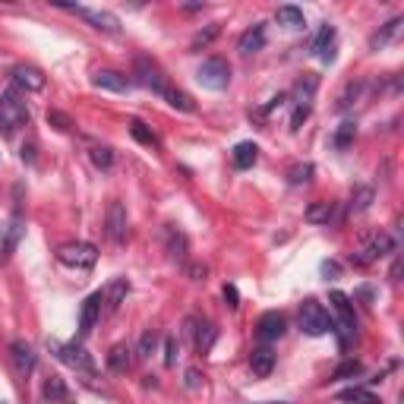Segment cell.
<instances>
[{"label": "cell", "instance_id": "obj_1", "mask_svg": "<svg viewBox=\"0 0 404 404\" xmlns=\"http://www.w3.org/2000/svg\"><path fill=\"white\" fill-rule=\"evenodd\" d=\"M48 351H51L63 367L79 370V373H95V360L89 357V351H85L83 345H76V341H67V345H63L57 338H48Z\"/></svg>", "mask_w": 404, "mask_h": 404}, {"label": "cell", "instance_id": "obj_2", "mask_svg": "<svg viewBox=\"0 0 404 404\" xmlns=\"http://www.w3.org/2000/svg\"><path fill=\"white\" fill-rule=\"evenodd\" d=\"M389 253H395V240H392V234L379 231V234H370V237L354 250L351 262L363 269V265H373V262H379L382 256H389Z\"/></svg>", "mask_w": 404, "mask_h": 404}, {"label": "cell", "instance_id": "obj_3", "mask_svg": "<svg viewBox=\"0 0 404 404\" xmlns=\"http://www.w3.org/2000/svg\"><path fill=\"white\" fill-rule=\"evenodd\" d=\"M300 329H303V335L319 338L335 329V322H332V316L325 313V307L319 300H303V307H300Z\"/></svg>", "mask_w": 404, "mask_h": 404}, {"label": "cell", "instance_id": "obj_4", "mask_svg": "<svg viewBox=\"0 0 404 404\" xmlns=\"http://www.w3.org/2000/svg\"><path fill=\"white\" fill-rule=\"evenodd\" d=\"M196 83L209 92H225L228 83H231V67H228V60H221V57L202 60V67L196 70Z\"/></svg>", "mask_w": 404, "mask_h": 404}, {"label": "cell", "instance_id": "obj_5", "mask_svg": "<svg viewBox=\"0 0 404 404\" xmlns=\"http://www.w3.org/2000/svg\"><path fill=\"white\" fill-rule=\"evenodd\" d=\"M29 123V108L16 98V92H3L0 95V133L10 136L13 130Z\"/></svg>", "mask_w": 404, "mask_h": 404}, {"label": "cell", "instance_id": "obj_6", "mask_svg": "<svg viewBox=\"0 0 404 404\" xmlns=\"http://www.w3.org/2000/svg\"><path fill=\"white\" fill-rule=\"evenodd\" d=\"M136 83L143 85V89L155 92V95H165V92L171 89V85H168L165 70L158 67L155 60H149V57H139V60H136Z\"/></svg>", "mask_w": 404, "mask_h": 404}, {"label": "cell", "instance_id": "obj_7", "mask_svg": "<svg viewBox=\"0 0 404 404\" xmlns=\"http://www.w3.org/2000/svg\"><path fill=\"white\" fill-rule=\"evenodd\" d=\"M57 259L70 269H92L98 262V250L92 243H83V240H76V243H67V247L57 250Z\"/></svg>", "mask_w": 404, "mask_h": 404}, {"label": "cell", "instance_id": "obj_8", "mask_svg": "<svg viewBox=\"0 0 404 404\" xmlns=\"http://www.w3.org/2000/svg\"><path fill=\"white\" fill-rule=\"evenodd\" d=\"M60 10H70V13L83 16L85 23L98 32H108V35H120V19L111 13V10H92V7H67V3H60Z\"/></svg>", "mask_w": 404, "mask_h": 404}, {"label": "cell", "instance_id": "obj_9", "mask_svg": "<svg viewBox=\"0 0 404 404\" xmlns=\"http://www.w3.org/2000/svg\"><path fill=\"white\" fill-rule=\"evenodd\" d=\"M329 300H332V307H335V313H338V322H341V345H347V338H351L354 329H357L351 297H347V294H341V291H332Z\"/></svg>", "mask_w": 404, "mask_h": 404}, {"label": "cell", "instance_id": "obj_10", "mask_svg": "<svg viewBox=\"0 0 404 404\" xmlns=\"http://www.w3.org/2000/svg\"><path fill=\"white\" fill-rule=\"evenodd\" d=\"M23 234H26V218H23V212H13L7 225L0 228V256H13V250L19 247Z\"/></svg>", "mask_w": 404, "mask_h": 404}, {"label": "cell", "instance_id": "obj_11", "mask_svg": "<svg viewBox=\"0 0 404 404\" xmlns=\"http://www.w3.org/2000/svg\"><path fill=\"white\" fill-rule=\"evenodd\" d=\"M127 209H123V202L114 199L111 205H108V218H105V234L114 240V243H123L127 240Z\"/></svg>", "mask_w": 404, "mask_h": 404}, {"label": "cell", "instance_id": "obj_12", "mask_svg": "<svg viewBox=\"0 0 404 404\" xmlns=\"http://www.w3.org/2000/svg\"><path fill=\"white\" fill-rule=\"evenodd\" d=\"M10 363H13V373L19 376V379H26V376L35 370V351H32L29 341L16 338L13 345H10Z\"/></svg>", "mask_w": 404, "mask_h": 404}, {"label": "cell", "instance_id": "obj_13", "mask_svg": "<svg viewBox=\"0 0 404 404\" xmlns=\"http://www.w3.org/2000/svg\"><path fill=\"white\" fill-rule=\"evenodd\" d=\"M285 332H287V319L281 313H275V310H272V313H262L259 322H256V335H259V341H265V345H269V341H278Z\"/></svg>", "mask_w": 404, "mask_h": 404}, {"label": "cell", "instance_id": "obj_14", "mask_svg": "<svg viewBox=\"0 0 404 404\" xmlns=\"http://www.w3.org/2000/svg\"><path fill=\"white\" fill-rule=\"evenodd\" d=\"M127 294H130L127 278H111L108 287L101 291V307H105V313H117V310L127 303Z\"/></svg>", "mask_w": 404, "mask_h": 404}, {"label": "cell", "instance_id": "obj_15", "mask_svg": "<svg viewBox=\"0 0 404 404\" xmlns=\"http://www.w3.org/2000/svg\"><path fill=\"white\" fill-rule=\"evenodd\" d=\"M101 313H105V307H101V291L89 294L83 310H79V338H85L92 329H95V322L101 319Z\"/></svg>", "mask_w": 404, "mask_h": 404}, {"label": "cell", "instance_id": "obj_16", "mask_svg": "<svg viewBox=\"0 0 404 404\" xmlns=\"http://www.w3.org/2000/svg\"><path fill=\"white\" fill-rule=\"evenodd\" d=\"M13 83L19 85V89H26V92H41L45 89V73L38 67H29V63H19V67L13 70Z\"/></svg>", "mask_w": 404, "mask_h": 404}, {"label": "cell", "instance_id": "obj_17", "mask_svg": "<svg viewBox=\"0 0 404 404\" xmlns=\"http://www.w3.org/2000/svg\"><path fill=\"white\" fill-rule=\"evenodd\" d=\"M92 85L95 89H105V92H130V76L117 73V70H98L95 76H92Z\"/></svg>", "mask_w": 404, "mask_h": 404}, {"label": "cell", "instance_id": "obj_18", "mask_svg": "<svg viewBox=\"0 0 404 404\" xmlns=\"http://www.w3.org/2000/svg\"><path fill=\"white\" fill-rule=\"evenodd\" d=\"M313 54L322 63H332V60H335V26L325 23L319 29V35H316V41H313Z\"/></svg>", "mask_w": 404, "mask_h": 404}, {"label": "cell", "instance_id": "obj_19", "mask_svg": "<svg viewBox=\"0 0 404 404\" xmlns=\"http://www.w3.org/2000/svg\"><path fill=\"white\" fill-rule=\"evenodd\" d=\"M262 48H265V26H262V23H256L253 29H247L243 35H240L237 51L243 54V57H250V54H259Z\"/></svg>", "mask_w": 404, "mask_h": 404}, {"label": "cell", "instance_id": "obj_20", "mask_svg": "<svg viewBox=\"0 0 404 404\" xmlns=\"http://www.w3.org/2000/svg\"><path fill=\"white\" fill-rule=\"evenodd\" d=\"M165 243H168V256H171L174 262H183L187 259V234L183 231H177V228L174 225H168L165 228Z\"/></svg>", "mask_w": 404, "mask_h": 404}, {"label": "cell", "instance_id": "obj_21", "mask_svg": "<svg viewBox=\"0 0 404 404\" xmlns=\"http://www.w3.org/2000/svg\"><path fill=\"white\" fill-rule=\"evenodd\" d=\"M401 26H404V19H401V16L389 19V23L382 26V29L376 32L373 38H370V51H382V48L389 45V41H395V38H398V32H401Z\"/></svg>", "mask_w": 404, "mask_h": 404}, {"label": "cell", "instance_id": "obj_22", "mask_svg": "<svg viewBox=\"0 0 404 404\" xmlns=\"http://www.w3.org/2000/svg\"><path fill=\"white\" fill-rule=\"evenodd\" d=\"M215 338H218V329L212 325V322H193V345H196V351L199 354L212 351Z\"/></svg>", "mask_w": 404, "mask_h": 404}, {"label": "cell", "instance_id": "obj_23", "mask_svg": "<svg viewBox=\"0 0 404 404\" xmlns=\"http://www.w3.org/2000/svg\"><path fill=\"white\" fill-rule=\"evenodd\" d=\"M316 89H319V76L316 73H303L297 79V85H294V101L297 105H310L316 95Z\"/></svg>", "mask_w": 404, "mask_h": 404}, {"label": "cell", "instance_id": "obj_24", "mask_svg": "<svg viewBox=\"0 0 404 404\" xmlns=\"http://www.w3.org/2000/svg\"><path fill=\"white\" fill-rule=\"evenodd\" d=\"M256 158H259V145H256V143H237V145H234V152H231L234 168H240V171L253 168Z\"/></svg>", "mask_w": 404, "mask_h": 404}, {"label": "cell", "instance_id": "obj_25", "mask_svg": "<svg viewBox=\"0 0 404 404\" xmlns=\"http://www.w3.org/2000/svg\"><path fill=\"white\" fill-rule=\"evenodd\" d=\"M250 367H253V373L259 376V379H265V376L275 370V354H272L269 347H256V351L250 354Z\"/></svg>", "mask_w": 404, "mask_h": 404}, {"label": "cell", "instance_id": "obj_26", "mask_svg": "<svg viewBox=\"0 0 404 404\" xmlns=\"http://www.w3.org/2000/svg\"><path fill=\"white\" fill-rule=\"evenodd\" d=\"M130 347L127 345H114L111 351H108V370L111 373H127L130 367H133V357H130Z\"/></svg>", "mask_w": 404, "mask_h": 404}, {"label": "cell", "instance_id": "obj_27", "mask_svg": "<svg viewBox=\"0 0 404 404\" xmlns=\"http://www.w3.org/2000/svg\"><path fill=\"white\" fill-rule=\"evenodd\" d=\"M275 19H278V26H285V29H291V32H297V29H303L307 26V19H303V10H297V7H278L275 10Z\"/></svg>", "mask_w": 404, "mask_h": 404}, {"label": "cell", "instance_id": "obj_28", "mask_svg": "<svg viewBox=\"0 0 404 404\" xmlns=\"http://www.w3.org/2000/svg\"><path fill=\"white\" fill-rule=\"evenodd\" d=\"M303 218H307L310 225H329L332 218H335V205L332 202H313Z\"/></svg>", "mask_w": 404, "mask_h": 404}, {"label": "cell", "instance_id": "obj_29", "mask_svg": "<svg viewBox=\"0 0 404 404\" xmlns=\"http://www.w3.org/2000/svg\"><path fill=\"white\" fill-rule=\"evenodd\" d=\"M45 401L48 404H67V385L60 376H48L45 382Z\"/></svg>", "mask_w": 404, "mask_h": 404}, {"label": "cell", "instance_id": "obj_30", "mask_svg": "<svg viewBox=\"0 0 404 404\" xmlns=\"http://www.w3.org/2000/svg\"><path fill=\"white\" fill-rule=\"evenodd\" d=\"M218 35H221V26H218V23H212V26H205V29H199V32L193 35V41H190V51H205V48H209Z\"/></svg>", "mask_w": 404, "mask_h": 404}, {"label": "cell", "instance_id": "obj_31", "mask_svg": "<svg viewBox=\"0 0 404 404\" xmlns=\"http://www.w3.org/2000/svg\"><path fill=\"white\" fill-rule=\"evenodd\" d=\"M287 183H291V187H303V183H310V180H313V165H310V161H297V165H291L287 168Z\"/></svg>", "mask_w": 404, "mask_h": 404}, {"label": "cell", "instance_id": "obj_32", "mask_svg": "<svg viewBox=\"0 0 404 404\" xmlns=\"http://www.w3.org/2000/svg\"><path fill=\"white\" fill-rule=\"evenodd\" d=\"M341 401L345 404H379V398L370 389H363V385H351V389L341 392Z\"/></svg>", "mask_w": 404, "mask_h": 404}, {"label": "cell", "instance_id": "obj_33", "mask_svg": "<svg viewBox=\"0 0 404 404\" xmlns=\"http://www.w3.org/2000/svg\"><path fill=\"white\" fill-rule=\"evenodd\" d=\"M354 139H357V123H354V120H345V123L335 130V136H332L335 149H347Z\"/></svg>", "mask_w": 404, "mask_h": 404}, {"label": "cell", "instance_id": "obj_34", "mask_svg": "<svg viewBox=\"0 0 404 404\" xmlns=\"http://www.w3.org/2000/svg\"><path fill=\"white\" fill-rule=\"evenodd\" d=\"M373 187H357L354 190V196H351V212L354 215H360V212H367L370 205H373Z\"/></svg>", "mask_w": 404, "mask_h": 404}, {"label": "cell", "instance_id": "obj_35", "mask_svg": "<svg viewBox=\"0 0 404 404\" xmlns=\"http://www.w3.org/2000/svg\"><path fill=\"white\" fill-rule=\"evenodd\" d=\"M165 98H168V105L171 108H177V111H196V105H193V98L187 95V92H180V89H168L165 92Z\"/></svg>", "mask_w": 404, "mask_h": 404}, {"label": "cell", "instance_id": "obj_36", "mask_svg": "<svg viewBox=\"0 0 404 404\" xmlns=\"http://www.w3.org/2000/svg\"><path fill=\"white\" fill-rule=\"evenodd\" d=\"M130 133H133V139H136V143H143V145H149V149H155V145H158L155 133H152V130H149V127H145L143 120H133V123H130Z\"/></svg>", "mask_w": 404, "mask_h": 404}, {"label": "cell", "instance_id": "obj_37", "mask_svg": "<svg viewBox=\"0 0 404 404\" xmlns=\"http://www.w3.org/2000/svg\"><path fill=\"white\" fill-rule=\"evenodd\" d=\"M363 373V367H360V360H345V363H338L335 367V373H332V379L335 382H341V379H354V376H360Z\"/></svg>", "mask_w": 404, "mask_h": 404}, {"label": "cell", "instance_id": "obj_38", "mask_svg": "<svg viewBox=\"0 0 404 404\" xmlns=\"http://www.w3.org/2000/svg\"><path fill=\"white\" fill-rule=\"evenodd\" d=\"M89 158H92V165H95V168L108 171V168L114 165V149H108V145H95V149L89 152Z\"/></svg>", "mask_w": 404, "mask_h": 404}, {"label": "cell", "instance_id": "obj_39", "mask_svg": "<svg viewBox=\"0 0 404 404\" xmlns=\"http://www.w3.org/2000/svg\"><path fill=\"white\" fill-rule=\"evenodd\" d=\"M155 345H158V335L152 329H145L143 332V338H139V347H136V357H152V351H155Z\"/></svg>", "mask_w": 404, "mask_h": 404}, {"label": "cell", "instance_id": "obj_40", "mask_svg": "<svg viewBox=\"0 0 404 404\" xmlns=\"http://www.w3.org/2000/svg\"><path fill=\"white\" fill-rule=\"evenodd\" d=\"M360 95V83H347L345 85V92H341V98H338V111H347V108H351L354 105V98H357Z\"/></svg>", "mask_w": 404, "mask_h": 404}, {"label": "cell", "instance_id": "obj_41", "mask_svg": "<svg viewBox=\"0 0 404 404\" xmlns=\"http://www.w3.org/2000/svg\"><path fill=\"white\" fill-rule=\"evenodd\" d=\"M48 123H51V127H57L60 133H67V130H73V120H70L63 111H48Z\"/></svg>", "mask_w": 404, "mask_h": 404}, {"label": "cell", "instance_id": "obj_42", "mask_svg": "<svg viewBox=\"0 0 404 404\" xmlns=\"http://www.w3.org/2000/svg\"><path fill=\"white\" fill-rule=\"evenodd\" d=\"M177 354H180V347H177V338H165V367H174L177 363Z\"/></svg>", "mask_w": 404, "mask_h": 404}, {"label": "cell", "instance_id": "obj_43", "mask_svg": "<svg viewBox=\"0 0 404 404\" xmlns=\"http://www.w3.org/2000/svg\"><path fill=\"white\" fill-rule=\"evenodd\" d=\"M310 111H313V108H310V105H297V108H294V117H291V130H300V127H303V120L310 117Z\"/></svg>", "mask_w": 404, "mask_h": 404}, {"label": "cell", "instance_id": "obj_44", "mask_svg": "<svg viewBox=\"0 0 404 404\" xmlns=\"http://www.w3.org/2000/svg\"><path fill=\"white\" fill-rule=\"evenodd\" d=\"M187 275L193 278V281H202V278L209 275V269H205V265H199V262H193V265H187Z\"/></svg>", "mask_w": 404, "mask_h": 404}, {"label": "cell", "instance_id": "obj_45", "mask_svg": "<svg viewBox=\"0 0 404 404\" xmlns=\"http://www.w3.org/2000/svg\"><path fill=\"white\" fill-rule=\"evenodd\" d=\"M199 385H202V373H199V370H187V389L196 392Z\"/></svg>", "mask_w": 404, "mask_h": 404}, {"label": "cell", "instance_id": "obj_46", "mask_svg": "<svg viewBox=\"0 0 404 404\" xmlns=\"http://www.w3.org/2000/svg\"><path fill=\"white\" fill-rule=\"evenodd\" d=\"M225 300H228V307H231V310L240 307V297H237V287H234V285H225Z\"/></svg>", "mask_w": 404, "mask_h": 404}, {"label": "cell", "instance_id": "obj_47", "mask_svg": "<svg viewBox=\"0 0 404 404\" xmlns=\"http://www.w3.org/2000/svg\"><path fill=\"white\" fill-rule=\"evenodd\" d=\"M338 272H341L338 269V262H322V275L325 278H338Z\"/></svg>", "mask_w": 404, "mask_h": 404}, {"label": "cell", "instance_id": "obj_48", "mask_svg": "<svg viewBox=\"0 0 404 404\" xmlns=\"http://www.w3.org/2000/svg\"><path fill=\"white\" fill-rule=\"evenodd\" d=\"M389 278H392V281H401V259H395V262H392Z\"/></svg>", "mask_w": 404, "mask_h": 404}, {"label": "cell", "instance_id": "obj_49", "mask_svg": "<svg viewBox=\"0 0 404 404\" xmlns=\"http://www.w3.org/2000/svg\"><path fill=\"white\" fill-rule=\"evenodd\" d=\"M23 161H29V165H32V161H35V145H23Z\"/></svg>", "mask_w": 404, "mask_h": 404}, {"label": "cell", "instance_id": "obj_50", "mask_svg": "<svg viewBox=\"0 0 404 404\" xmlns=\"http://www.w3.org/2000/svg\"><path fill=\"white\" fill-rule=\"evenodd\" d=\"M183 10H187V13H196V10H202V3H183Z\"/></svg>", "mask_w": 404, "mask_h": 404}, {"label": "cell", "instance_id": "obj_51", "mask_svg": "<svg viewBox=\"0 0 404 404\" xmlns=\"http://www.w3.org/2000/svg\"><path fill=\"white\" fill-rule=\"evenodd\" d=\"M0 404H7V401H0Z\"/></svg>", "mask_w": 404, "mask_h": 404}]
</instances>
